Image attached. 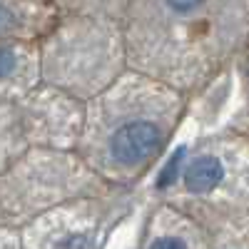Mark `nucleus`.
Instances as JSON below:
<instances>
[{
    "label": "nucleus",
    "instance_id": "obj_1",
    "mask_svg": "<svg viewBox=\"0 0 249 249\" xmlns=\"http://www.w3.org/2000/svg\"><path fill=\"white\" fill-rule=\"evenodd\" d=\"M127 68L195 95L249 37V0H132L122 18Z\"/></svg>",
    "mask_w": 249,
    "mask_h": 249
},
{
    "label": "nucleus",
    "instance_id": "obj_2",
    "mask_svg": "<svg viewBox=\"0 0 249 249\" xmlns=\"http://www.w3.org/2000/svg\"><path fill=\"white\" fill-rule=\"evenodd\" d=\"M187 100L190 95L127 68L85 100L75 152L102 182L124 190L147 175L167 150Z\"/></svg>",
    "mask_w": 249,
    "mask_h": 249
},
{
    "label": "nucleus",
    "instance_id": "obj_3",
    "mask_svg": "<svg viewBox=\"0 0 249 249\" xmlns=\"http://www.w3.org/2000/svg\"><path fill=\"white\" fill-rule=\"evenodd\" d=\"M162 202L207 234L249 232V137L214 135L195 142L157 184Z\"/></svg>",
    "mask_w": 249,
    "mask_h": 249
},
{
    "label": "nucleus",
    "instance_id": "obj_4",
    "mask_svg": "<svg viewBox=\"0 0 249 249\" xmlns=\"http://www.w3.org/2000/svg\"><path fill=\"white\" fill-rule=\"evenodd\" d=\"M40 82L90 100L127 70L122 23L92 15H60L37 40Z\"/></svg>",
    "mask_w": 249,
    "mask_h": 249
},
{
    "label": "nucleus",
    "instance_id": "obj_5",
    "mask_svg": "<svg viewBox=\"0 0 249 249\" xmlns=\"http://www.w3.org/2000/svg\"><path fill=\"white\" fill-rule=\"evenodd\" d=\"M112 190L120 187L102 182L75 150L25 147L0 170V227L20 230L60 202Z\"/></svg>",
    "mask_w": 249,
    "mask_h": 249
},
{
    "label": "nucleus",
    "instance_id": "obj_6",
    "mask_svg": "<svg viewBox=\"0 0 249 249\" xmlns=\"http://www.w3.org/2000/svg\"><path fill=\"white\" fill-rule=\"evenodd\" d=\"M124 214V190L60 202L20 227V249H102Z\"/></svg>",
    "mask_w": 249,
    "mask_h": 249
},
{
    "label": "nucleus",
    "instance_id": "obj_7",
    "mask_svg": "<svg viewBox=\"0 0 249 249\" xmlns=\"http://www.w3.org/2000/svg\"><path fill=\"white\" fill-rule=\"evenodd\" d=\"M28 147H53V150H75L80 140L85 102L70 92L40 82L23 100L15 102Z\"/></svg>",
    "mask_w": 249,
    "mask_h": 249
},
{
    "label": "nucleus",
    "instance_id": "obj_8",
    "mask_svg": "<svg viewBox=\"0 0 249 249\" xmlns=\"http://www.w3.org/2000/svg\"><path fill=\"white\" fill-rule=\"evenodd\" d=\"M57 18L55 0H0V40L37 43Z\"/></svg>",
    "mask_w": 249,
    "mask_h": 249
},
{
    "label": "nucleus",
    "instance_id": "obj_9",
    "mask_svg": "<svg viewBox=\"0 0 249 249\" xmlns=\"http://www.w3.org/2000/svg\"><path fill=\"white\" fill-rule=\"evenodd\" d=\"M40 85L37 43L0 40V100L18 102Z\"/></svg>",
    "mask_w": 249,
    "mask_h": 249
},
{
    "label": "nucleus",
    "instance_id": "obj_10",
    "mask_svg": "<svg viewBox=\"0 0 249 249\" xmlns=\"http://www.w3.org/2000/svg\"><path fill=\"white\" fill-rule=\"evenodd\" d=\"M207 232L175 207L160 202L150 214L140 239V249H202Z\"/></svg>",
    "mask_w": 249,
    "mask_h": 249
},
{
    "label": "nucleus",
    "instance_id": "obj_11",
    "mask_svg": "<svg viewBox=\"0 0 249 249\" xmlns=\"http://www.w3.org/2000/svg\"><path fill=\"white\" fill-rule=\"evenodd\" d=\"M28 147V140L23 132V122L15 102H3L0 100V170Z\"/></svg>",
    "mask_w": 249,
    "mask_h": 249
},
{
    "label": "nucleus",
    "instance_id": "obj_12",
    "mask_svg": "<svg viewBox=\"0 0 249 249\" xmlns=\"http://www.w3.org/2000/svg\"><path fill=\"white\" fill-rule=\"evenodd\" d=\"M132 0H55L60 15H92L120 20L127 13Z\"/></svg>",
    "mask_w": 249,
    "mask_h": 249
},
{
    "label": "nucleus",
    "instance_id": "obj_13",
    "mask_svg": "<svg viewBox=\"0 0 249 249\" xmlns=\"http://www.w3.org/2000/svg\"><path fill=\"white\" fill-rule=\"evenodd\" d=\"M202 249H249V232H219V234H207Z\"/></svg>",
    "mask_w": 249,
    "mask_h": 249
},
{
    "label": "nucleus",
    "instance_id": "obj_14",
    "mask_svg": "<svg viewBox=\"0 0 249 249\" xmlns=\"http://www.w3.org/2000/svg\"><path fill=\"white\" fill-rule=\"evenodd\" d=\"M234 60H239L242 85H244V95H247V100H249V37H247V43L242 45V50L237 53V57H234Z\"/></svg>",
    "mask_w": 249,
    "mask_h": 249
},
{
    "label": "nucleus",
    "instance_id": "obj_15",
    "mask_svg": "<svg viewBox=\"0 0 249 249\" xmlns=\"http://www.w3.org/2000/svg\"><path fill=\"white\" fill-rule=\"evenodd\" d=\"M0 249H20V234H18V230L0 227Z\"/></svg>",
    "mask_w": 249,
    "mask_h": 249
}]
</instances>
